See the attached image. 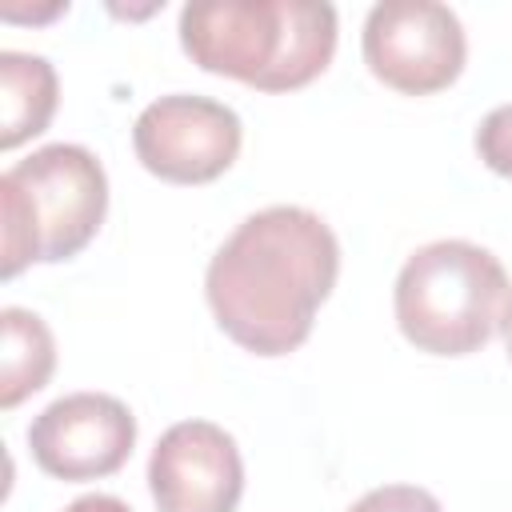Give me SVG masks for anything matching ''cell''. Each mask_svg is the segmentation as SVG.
Instances as JSON below:
<instances>
[{
	"mask_svg": "<svg viewBox=\"0 0 512 512\" xmlns=\"http://www.w3.org/2000/svg\"><path fill=\"white\" fill-rule=\"evenodd\" d=\"M340 276L336 232L308 208L252 212L208 260L204 296L216 324L256 356L296 352Z\"/></svg>",
	"mask_w": 512,
	"mask_h": 512,
	"instance_id": "6da1fadb",
	"label": "cell"
},
{
	"mask_svg": "<svg viewBox=\"0 0 512 512\" xmlns=\"http://www.w3.org/2000/svg\"><path fill=\"white\" fill-rule=\"evenodd\" d=\"M180 48L204 72L260 92H296L332 64L336 8L316 0H196L180 8Z\"/></svg>",
	"mask_w": 512,
	"mask_h": 512,
	"instance_id": "7a4b0ae2",
	"label": "cell"
},
{
	"mask_svg": "<svg viewBox=\"0 0 512 512\" xmlns=\"http://www.w3.org/2000/svg\"><path fill=\"white\" fill-rule=\"evenodd\" d=\"M392 300L408 344L432 356H468L504 328L512 284L488 248L436 240L404 260Z\"/></svg>",
	"mask_w": 512,
	"mask_h": 512,
	"instance_id": "3957f363",
	"label": "cell"
},
{
	"mask_svg": "<svg viewBox=\"0 0 512 512\" xmlns=\"http://www.w3.org/2000/svg\"><path fill=\"white\" fill-rule=\"evenodd\" d=\"M4 208V280L32 260L56 264L76 256L104 224L108 176L80 144H48L0 176Z\"/></svg>",
	"mask_w": 512,
	"mask_h": 512,
	"instance_id": "277c9868",
	"label": "cell"
},
{
	"mask_svg": "<svg viewBox=\"0 0 512 512\" xmlns=\"http://www.w3.org/2000/svg\"><path fill=\"white\" fill-rule=\"evenodd\" d=\"M464 28L448 4L432 0H384L364 20L368 72L404 92L432 96L464 72Z\"/></svg>",
	"mask_w": 512,
	"mask_h": 512,
	"instance_id": "5b68a950",
	"label": "cell"
},
{
	"mask_svg": "<svg viewBox=\"0 0 512 512\" xmlns=\"http://www.w3.org/2000/svg\"><path fill=\"white\" fill-rule=\"evenodd\" d=\"M240 116L208 96H160L132 124L136 160L168 184H208L240 156Z\"/></svg>",
	"mask_w": 512,
	"mask_h": 512,
	"instance_id": "8992f818",
	"label": "cell"
},
{
	"mask_svg": "<svg viewBox=\"0 0 512 512\" xmlns=\"http://www.w3.org/2000/svg\"><path fill=\"white\" fill-rule=\"evenodd\" d=\"M136 444V416L108 392L52 400L28 428L32 460L56 480H100L124 468Z\"/></svg>",
	"mask_w": 512,
	"mask_h": 512,
	"instance_id": "52a82bcc",
	"label": "cell"
},
{
	"mask_svg": "<svg viewBox=\"0 0 512 512\" xmlns=\"http://www.w3.org/2000/svg\"><path fill=\"white\" fill-rule=\"evenodd\" d=\"M148 488L160 512H236L244 492L240 448L212 420H180L148 456Z\"/></svg>",
	"mask_w": 512,
	"mask_h": 512,
	"instance_id": "ba28073f",
	"label": "cell"
},
{
	"mask_svg": "<svg viewBox=\"0 0 512 512\" xmlns=\"http://www.w3.org/2000/svg\"><path fill=\"white\" fill-rule=\"evenodd\" d=\"M56 112V68L44 56L0 52V148L40 136Z\"/></svg>",
	"mask_w": 512,
	"mask_h": 512,
	"instance_id": "9c48e42d",
	"label": "cell"
},
{
	"mask_svg": "<svg viewBox=\"0 0 512 512\" xmlns=\"http://www.w3.org/2000/svg\"><path fill=\"white\" fill-rule=\"evenodd\" d=\"M56 368V340L48 324L28 308L0 312V408H16L40 392Z\"/></svg>",
	"mask_w": 512,
	"mask_h": 512,
	"instance_id": "30bf717a",
	"label": "cell"
},
{
	"mask_svg": "<svg viewBox=\"0 0 512 512\" xmlns=\"http://www.w3.org/2000/svg\"><path fill=\"white\" fill-rule=\"evenodd\" d=\"M476 152H480V160L496 176H508L512 180V104H500V108H492L480 120V128H476Z\"/></svg>",
	"mask_w": 512,
	"mask_h": 512,
	"instance_id": "8fae6325",
	"label": "cell"
},
{
	"mask_svg": "<svg viewBox=\"0 0 512 512\" xmlns=\"http://www.w3.org/2000/svg\"><path fill=\"white\" fill-rule=\"evenodd\" d=\"M348 512H444L440 500L416 484H384L364 492Z\"/></svg>",
	"mask_w": 512,
	"mask_h": 512,
	"instance_id": "7c38bea8",
	"label": "cell"
},
{
	"mask_svg": "<svg viewBox=\"0 0 512 512\" xmlns=\"http://www.w3.org/2000/svg\"><path fill=\"white\" fill-rule=\"evenodd\" d=\"M64 512H132L124 500H116V496H108V492H92V496H80V500H72Z\"/></svg>",
	"mask_w": 512,
	"mask_h": 512,
	"instance_id": "4fadbf2b",
	"label": "cell"
},
{
	"mask_svg": "<svg viewBox=\"0 0 512 512\" xmlns=\"http://www.w3.org/2000/svg\"><path fill=\"white\" fill-rule=\"evenodd\" d=\"M504 348H508V360H512V304H508V316H504Z\"/></svg>",
	"mask_w": 512,
	"mask_h": 512,
	"instance_id": "5bb4252c",
	"label": "cell"
}]
</instances>
